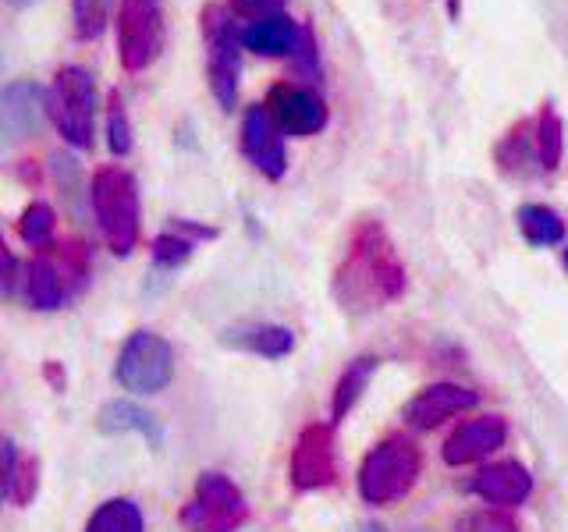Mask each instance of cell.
I'll return each instance as SVG.
<instances>
[{
  "mask_svg": "<svg viewBox=\"0 0 568 532\" xmlns=\"http://www.w3.org/2000/svg\"><path fill=\"white\" fill-rule=\"evenodd\" d=\"M331 291L337 306L352 316L377 313L405 295V263L381 221L359 217L352 224L345 256L334 266Z\"/></svg>",
  "mask_w": 568,
  "mask_h": 532,
  "instance_id": "6da1fadb",
  "label": "cell"
},
{
  "mask_svg": "<svg viewBox=\"0 0 568 532\" xmlns=\"http://www.w3.org/2000/svg\"><path fill=\"white\" fill-rule=\"evenodd\" d=\"M93 263L85 242H64L40 248L22 266V295L36 313H61L71 298L85 291Z\"/></svg>",
  "mask_w": 568,
  "mask_h": 532,
  "instance_id": "7a4b0ae2",
  "label": "cell"
},
{
  "mask_svg": "<svg viewBox=\"0 0 568 532\" xmlns=\"http://www.w3.org/2000/svg\"><path fill=\"white\" fill-rule=\"evenodd\" d=\"M89 206L103 231V242L114 256H132L142 231V203H139V182L129 167L103 164L89 185Z\"/></svg>",
  "mask_w": 568,
  "mask_h": 532,
  "instance_id": "3957f363",
  "label": "cell"
},
{
  "mask_svg": "<svg viewBox=\"0 0 568 532\" xmlns=\"http://www.w3.org/2000/svg\"><path fill=\"white\" fill-rule=\"evenodd\" d=\"M47 117L71 150L97 146V79L82 64H64L47 89Z\"/></svg>",
  "mask_w": 568,
  "mask_h": 532,
  "instance_id": "277c9868",
  "label": "cell"
},
{
  "mask_svg": "<svg viewBox=\"0 0 568 532\" xmlns=\"http://www.w3.org/2000/svg\"><path fill=\"white\" fill-rule=\"evenodd\" d=\"M423 472V451L416 448L413 437H384L377 448H373L363 466H359V497L373 508H387L402 501V497L416 487V479Z\"/></svg>",
  "mask_w": 568,
  "mask_h": 532,
  "instance_id": "5b68a950",
  "label": "cell"
},
{
  "mask_svg": "<svg viewBox=\"0 0 568 532\" xmlns=\"http://www.w3.org/2000/svg\"><path fill=\"white\" fill-rule=\"evenodd\" d=\"M203 40H206V85L224 114L239 106V79H242V40L239 22L224 4L210 0L203 8Z\"/></svg>",
  "mask_w": 568,
  "mask_h": 532,
  "instance_id": "8992f818",
  "label": "cell"
},
{
  "mask_svg": "<svg viewBox=\"0 0 568 532\" xmlns=\"http://www.w3.org/2000/svg\"><path fill=\"white\" fill-rule=\"evenodd\" d=\"M185 532H239L248 522V501L224 472H203L192 497L178 511Z\"/></svg>",
  "mask_w": 568,
  "mask_h": 532,
  "instance_id": "52a82bcc",
  "label": "cell"
},
{
  "mask_svg": "<svg viewBox=\"0 0 568 532\" xmlns=\"http://www.w3.org/2000/svg\"><path fill=\"white\" fill-rule=\"evenodd\" d=\"M114 377L132 395H160L174 380V348L156 330H135L121 345Z\"/></svg>",
  "mask_w": 568,
  "mask_h": 532,
  "instance_id": "ba28073f",
  "label": "cell"
},
{
  "mask_svg": "<svg viewBox=\"0 0 568 532\" xmlns=\"http://www.w3.org/2000/svg\"><path fill=\"white\" fill-rule=\"evenodd\" d=\"M164 50V11L160 0H121L118 58L124 71H146Z\"/></svg>",
  "mask_w": 568,
  "mask_h": 532,
  "instance_id": "9c48e42d",
  "label": "cell"
},
{
  "mask_svg": "<svg viewBox=\"0 0 568 532\" xmlns=\"http://www.w3.org/2000/svg\"><path fill=\"white\" fill-rule=\"evenodd\" d=\"M263 111L274 121V129L281 135H295V139H313L324 132L331 121L324 96H320L316 89L295 85V82H274L266 89Z\"/></svg>",
  "mask_w": 568,
  "mask_h": 532,
  "instance_id": "30bf717a",
  "label": "cell"
},
{
  "mask_svg": "<svg viewBox=\"0 0 568 532\" xmlns=\"http://www.w3.org/2000/svg\"><path fill=\"white\" fill-rule=\"evenodd\" d=\"M292 487L298 493L327 490L337 483V443L331 422H313L298 433L292 448Z\"/></svg>",
  "mask_w": 568,
  "mask_h": 532,
  "instance_id": "8fae6325",
  "label": "cell"
},
{
  "mask_svg": "<svg viewBox=\"0 0 568 532\" xmlns=\"http://www.w3.org/2000/svg\"><path fill=\"white\" fill-rule=\"evenodd\" d=\"M47 121V89L32 79L0 89V153L32 139Z\"/></svg>",
  "mask_w": 568,
  "mask_h": 532,
  "instance_id": "7c38bea8",
  "label": "cell"
},
{
  "mask_svg": "<svg viewBox=\"0 0 568 532\" xmlns=\"http://www.w3.org/2000/svg\"><path fill=\"white\" fill-rule=\"evenodd\" d=\"M239 150L253 164L266 182H281L288 174V150H284V135L266 117L263 103H248L239 132Z\"/></svg>",
  "mask_w": 568,
  "mask_h": 532,
  "instance_id": "4fadbf2b",
  "label": "cell"
},
{
  "mask_svg": "<svg viewBox=\"0 0 568 532\" xmlns=\"http://www.w3.org/2000/svg\"><path fill=\"white\" fill-rule=\"evenodd\" d=\"M479 405V395L462 383H430L423 387L419 395H413L402 408V419L413 426V430H437L440 422H448L469 408Z\"/></svg>",
  "mask_w": 568,
  "mask_h": 532,
  "instance_id": "5bb4252c",
  "label": "cell"
},
{
  "mask_svg": "<svg viewBox=\"0 0 568 532\" xmlns=\"http://www.w3.org/2000/svg\"><path fill=\"white\" fill-rule=\"evenodd\" d=\"M508 440V426L501 416H479V419H469L462 422L458 430L448 437L444 443V461L455 469L462 466H476V461L490 458L497 448H505Z\"/></svg>",
  "mask_w": 568,
  "mask_h": 532,
  "instance_id": "9a60e30c",
  "label": "cell"
},
{
  "mask_svg": "<svg viewBox=\"0 0 568 532\" xmlns=\"http://www.w3.org/2000/svg\"><path fill=\"white\" fill-rule=\"evenodd\" d=\"M469 493L494 508H519L532 493V475L519 461H494L469 479Z\"/></svg>",
  "mask_w": 568,
  "mask_h": 532,
  "instance_id": "2e32d148",
  "label": "cell"
},
{
  "mask_svg": "<svg viewBox=\"0 0 568 532\" xmlns=\"http://www.w3.org/2000/svg\"><path fill=\"white\" fill-rule=\"evenodd\" d=\"M494 164L505 177H519V182H532V177L544 174L537 146H532V117H519L501 139H497Z\"/></svg>",
  "mask_w": 568,
  "mask_h": 532,
  "instance_id": "e0dca14e",
  "label": "cell"
},
{
  "mask_svg": "<svg viewBox=\"0 0 568 532\" xmlns=\"http://www.w3.org/2000/svg\"><path fill=\"white\" fill-rule=\"evenodd\" d=\"M298 32H302V25L281 11V14L256 18V22L239 29V40H242V50L256 53V58H292Z\"/></svg>",
  "mask_w": 568,
  "mask_h": 532,
  "instance_id": "ac0fdd59",
  "label": "cell"
},
{
  "mask_svg": "<svg viewBox=\"0 0 568 532\" xmlns=\"http://www.w3.org/2000/svg\"><path fill=\"white\" fill-rule=\"evenodd\" d=\"M97 430L106 433V437H118V433H139L142 440L150 443V451H160V443H164V426L160 419L150 412V408H142L135 401H106L100 412H97Z\"/></svg>",
  "mask_w": 568,
  "mask_h": 532,
  "instance_id": "d6986e66",
  "label": "cell"
},
{
  "mask_svg": "<svg viewBox=\"0 0 568 532\" xmlns=\"http://www.w3.org/2000/svg\"><path fill=\"white\" fill-rule=\"evenodd\" d=\"M221 345L235 351H253L260 359L277 362L295 351V334L281 324H239L221 334Z\"/></svg>",
  "mask_w": 568,
  "mask_h": 532,
  "instance_id": "ffe728a7",
  "label": "cell"
},
{
  "mask_svg": "<svg viewBox=\"0 0 568 532\" xmlns=\"http://www.w3.org/2000/svg\"><path fill=\"white\" fill-rule=\"evenodd\" d=\"M373 372H377V355H359V359H352L348 369L337 377L334 383V398H331V426L342 422L355 405H359L363 390L369 387Z\"/></svg>",
  "mask_w": 568,
  "mask_h": 532,
  "instance_id": "44dd1931",
  "label": "cell"
},
{
  "mask_svg": "<svg viewBox=\"0 0 568 532\" xmlns=\"http://www.w3.org/2000/svg\"><path fill=\"white\" fill-rule=\"evenodd\" d=\"M532 146H537L544 174L561 167V156H565V121L558 117L555 103H544L540 111L532 114Z\"/></svg>",
  "mask_w": 568,
  "mask_h": 532,
  "instance_id": "7402d4cb",
  "label": "cell"
},
{
  "mask_svg": "<svg viewBox=\"0 0 568 532\" xmlns=\"http://www.w3.org/2000/svg\"><path fill=\"white\" fill-rule=\"evenodd\" d=\"M515 221H519L523 238H526L532 248L565 245V221H561L550 206H544V203H526V206H519V213H515Z\"/></svg>",
  "mask_w": 568,
  "mask_h": 532,
  "instance_id": "603a6c76",
  "label": "cell"
},
{
  "mask_svg": "<svg viewBox=\"0 0 568 532\" xmlns=\"http://www.w3.org/2000/svg\"><path fill=\"white\" fill-rule=\"evenodd\" d=\"M85 532H146V519L132 497H111L93 511Z\"/></svg>",
  "mask_w": 568,
  "mask_h": 532,
  "instance_id": "cb8c5ba5",
  "label": "cell"
},
{
  "mask_svg": "<svg viewBox=\"0 0 568 532\" xmlns=\"http://www.w3.org/2000/svg\"><path fill=\"white\" fill-rule=\"evenodd\" d=\"M50 174H53V182H58L61 200L68 203V209L71 213H82L85 203H89V192L82 188V167L75 164V156L53 153L50 156Z\"/></svg>",
  "mask_w": 568,
  "mask_h": 532,
  "instance_id": "d4e9b609",
  "label": "cell"
},
{
  "mask_svg": "<svg viewBox=\"0 0 568 532\" xmlns=\"http://www.w3.org/2000/svg\"><path fill=\"white\" fill-rule=\"evenodd\" d=\"M114 0H71V29L82 43H93L103 35Z\"/></svg>",
  "mask_w": 568,
  "mask_h": 532,
  "instance_id": "484cf974",
  "label": "cell"
},
{
  "mask_svg": "<svg viewBox=\"0 0 568 532\" xmlns=\"http://www.w3.org/2000/svg\"><path fill=\"white\" fill-rule=\"evenodd\" d=\"M106 146H111L114 156H129L132 153V124L129 114H124V100L118 89L106 93V124H103Z\"/></svg>",
  "mask_w": 568,
  "mask_h": 532,
  "instance_id": "4316f807",
  "label": "cell"
},
{
  "mask_svg": "<svg viewBox=\"0 0 568 532\" xmlns=\"http://www.w3.org/2000/svg\"><path fill=\"white\" fill-rule=\"evenodd\" d=\"M53 227H58V221H53V206L50 203H29L22 221H18V235H22L26 245L40 248V245H50L53 238Z\"/></svg>",
  "mask_w": 568,
  "mask_h": 532,
  "instance_id": "83f0119b",
  "label": "cell"
},
{
  "mask_svg": "<svg viewBox=\"0 0 568 532\" xmlns=\"http://www.w3.org/2000/svg\"><path fill=\"white\" fill-rule=\"evenodd\" d=\"M195 253V242H189L185 235H178V231H168V235H160L150 248V256H153V266L160 274H168V270H178V266H185Z\"/></svg>",
  "mask_w": 568,
  "mask_h": 532,
  "instance_id": "f1b7e54d",
  "label": "cell"
},
{
  "mask_svg": "<svg viewBox=\"0 0 568 532\" xmlns=\"http://www.w3.org/2000/svg\"><path fill=\"white\" fill-rule=\"evenodd\" d=\"M452 532H519V522L505 508H479L462 514Z\"/></svg>",
  "mask_w": 568,
  "mask_h": 532,
  "instance_id": "f546056e",
  "label": "cell"
},
{
  "mask_svg": "<svg viewBox=\"0 0 568 532\" xmlns=\"http://www.w3.org/2000/svg\"><path fill=\"white\" fill-rule=\"evenodd\" d=\"M36 490H40V458H22L18 461V469L11 475V490L8 497L14 501V508H29L36 501Z\"/></svg>",
  "mask_w": 568,
  "mask_h": 532,
  "instance_id": "4dcf8cb0",
  "label": "cell"
},
{
  "mask_svg": "<svg viewBox=\"0 0 568 532\" xmlns=\"http://www.w3.org/2000/svg\"><path fill=\"white\" fill-rule=\"evenodd\" d=\"M292 68L298 71L302 79H310V82L324 79V64H320V47H316V35H313L310 25H302V32H298V43L292 50Z\"/></svg>",
  "mask_w": 568,
  "mask_h": 532,
  "instance_id": "1f68e13d",
  "label": "cell"
},
{
  "mask_svg": "<svg viewBox=\"0 0 568 532\" xmlns=\"http://www.w3.org/2000/svg\"><path fill=\"white\" fill-rule=\"evenodd\" d=\"M18 291H22V263L14 259L4 235H0V298H14Z\"/></svg>",
  "mask_w": 568,
  "mask_h": 532,
  "instance_id": "d6a6232c",
  "label": "cell"
},
{
  "mask_svg": "<svg viewBox=\"0 0 568 532\" xmlns=\"http://www.w3.org/2000/svg\"><path fill=\"white\" fill-rule=\"evenodd\" d=\"M288 0H227V11L235 18H266V14H281Z\"/></svg>",
  "mask_w": 568,
  "mask_h": 532,
  "instance_id": "836d02e7",
  "label": "cell"
},
{
  "mask_svg": "<svg viewBox=\"0 0 568 532\" xmlns=\"http://www.w3.org/2000/svg\"><path fill=\"white\" fill-rule=\"evenodd\" d=\"M18 461H22V454H18L14 440L0 437V497H4L11 490V475L18 469Z\"/></svg>",
  "mask_w": 568,
  "mask_h": 532,
  "instance_id": "e575fe53",
  "label": "cell"
},
{
  "mask_svg": "<svg viewBox=\"0 0 568 532\" xmlns=\"http://www.w3.org/2000/svg\"><path fill=\"white\" fill-rule=\"evenodd\" d=\"M171 227L178 231V235H185L189 242H213V238L221 235L217 227L200 224V221H185V217H171Z\"/></svg>",
  "mask_w": 568,
  "mask_h": 532,
  "instance_id": "d590c367",
  "label": "cell"
},
{
  "mask_svg": "<svg viewBox=\"0 0 568 532\" xmlns=\"http://www.w3.org/2000/svg\"><path fill=\"white\" fill-rule=\"evenodd\" d=\"M43 377L53 383V390H58V395H61V390H64V369H61V362H47L43 366Z\"/></svg>",
  "mask_w": 568,
  "mask_h": 532,
  "instance_id": "8d00e7d4",
  "label": "cell"
},
{
  "mask_svg": "<svg viewBox=\"0 0 568 532\" xmlns=\"http://www.w3.org/2000/svg\"><path fill=\"white\" fill-rule=\"evenodd\" d=\"M444 4H448V18H452V22H458V18H462V0H444Z\"/></svg>",
  "mask_w": 568,
  "mask_h": 532,
  "instance_id": "74e56055",
  "label": "cell"
},
{
  "mask_svg": "<svg viewBox=\"0 0 568 532\" xmlns=\"http://www.w3.org/2000/svg\"><path fill=\"white\" fill-rule=\"evenodd\" d=\"M4 4H8V8H18V11H22V8H32V4H40V0H4Z\"/></svg>",
  "mask_w": 568,
  "mask_h": 532,
  "instance_id": "f35d334b",
  "label": "cell"
},
{
  "mask_svg": "<svg viewBox=\"0 0 568 532\" xmlns=\"http://www.w3.org/2000/svg\"><path fill=\"white\" fill-rule=\"evenodd\" d=\"M359 532H387V529H384V525H377V522H366Z\"/></svg>",
  "mask_w": 568,
  "mask_h": 532,
  "instance_id": "ab89813d",
  "label": "cell"
},
{
  "mask_svg": "<svg viewBox=\"0 0 568 532\" xmlns=\"http://www.w3.org/2000/svg\"><path fill=\"white\" fill-rule=\"evenodd\" d=\"M561 263H565V270H568V245L561 248Z\"/></svg>",
  "mask_w": 568,
  "mask_h": 532,
  "instance_id": "60d3db41",
  "label": "cell"
},
{
  "mask_svg": "<svg viewBox=\"0 0 568 532\" xmlns=\"http://www.w3.org/2000/svg\"><path fill=\"white\" fill-rule=\"evenodd\" d=\"M413 532H419V529H413Z\"/></svg>",
  "mask_w": 568,
  "mask_h": 532,
  "instance_id": "b9f144b4",
  "label": "cell"
}]
</instances>
